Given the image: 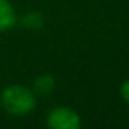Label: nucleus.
<instances>
[{"label": "nucleus", "instance_id": "obj_5", "mask_svg": "<svg viewBox=\"0 0 129 129\" xmlns=\"http://www.w3.org/2000/svg\"><path fill=\"white\" fill-rule=\"evenodd\" d=\"M20 23L23 27L30 30H38L44 26V17L40 12H27L20 18Z\"/></svg>", "mask_w": 129, "mask_h": 129}, {"label": "nucleus", "instance_id": "obj_1", "mask_svg": "<svg viewBox=\"0 0 129 129\" xmlns=\"http://www.w3.org/2000/svg\"><path fill=\"white\" fill-rule=\"evenodd\" d=\"M0 105L3 111L14 117L30 114L37 106V94L32 88L20 84H11L0 93Z\"/></svg>", "mask_w": 129, "mask_h": 129}, {"label": "nucleus", "instance_id": "obj_3", "mask_svg": "<svg viewBox=\"0 0 129 129\" xmlns=\"http://www.w3.org/2000/svg\"><path fill=\"white\" fill-rule=\"evenodd\" d=\"M18 23V15L11 3V0H0V34H5L15 27Z\"/></svg>", "mask_w": 129, "mask_h": 129}, {"label": "nucleus", "instance_id": "obj_4", "mask_svg": "<svg viewBox=\"0 0 129 129\" xmlns=\"http://www.w3.org/2000/svg\"><path fill=\"white\" fill-rule=\"evenodd\" d=\"M56 88V79L55 76L49 75V73H43V75H38L35 79H34V85H32V90L37 96H50Z\"/></svg>", "mask_w": 129, "mask_h": 129}, {"label": "nucleus", "instance_id": "obj_2", "mask_svg": "<svg viewBox=\"0 0 129 129\" xmlns=\"http://www.w3.org/2000/svg\"><path fill=\"white\" fill-rule=\"evenodd\" d=\"M46 124L50 129H79L82 126V118L79 112L70 106H56L49 111Z\"/></svg>", "mask_w": 129, "mask_h": 129}, {"label": "nucleus", "instance_id": "obj_6", "mask_svg": "<svg viewBox=\"0 0 129 129\" xmlns=\"http://www.w3.org/2000/svg\"><path fill=\"white\" fill-rule=\"evenodd\" d=\"M118 93H120V97L124 103L129 105V79H124L118 88Z\"/></svg>", "mask_w": 129, "mask_h": 129}]
</instances>
